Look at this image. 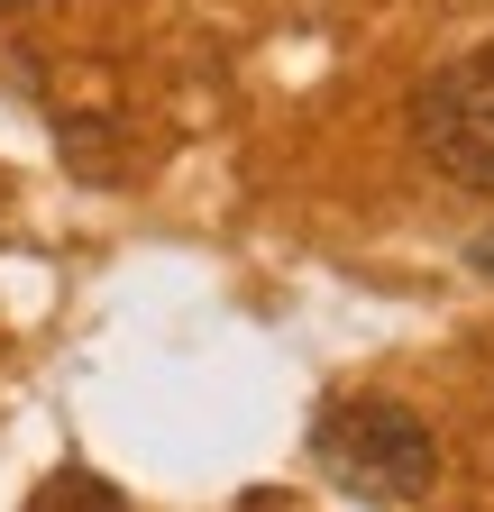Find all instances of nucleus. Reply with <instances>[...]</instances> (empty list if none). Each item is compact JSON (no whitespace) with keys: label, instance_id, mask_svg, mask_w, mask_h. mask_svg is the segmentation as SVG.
Wrapping results in <instances>:
<instances>
[{"label":"nucleus","instance_id":"obj_5","mask_svg":"<svg viewBox=\"0 0 494 512\" xmlns=\"http://www.w3.org/2000/svg\"><path fill=\"white\" fill-rule=\"evenodd\" d=\"M10 10H28V0H0V19H10Z\"/></svg>","mask_w":494,"mask_h":512},{"label":"nucleus","instance_id":"obj_2","mask_svg":"<svg viewBox=\"0 0 494 512\" xmlns=\"http://www.w3.org/2000/svg\"><path fill=\"white\" fill-rule=\"evenodd\" d=\"M412 119H421V147H430V165H440L449 183L494 192V46L449 55L440 74L421 83Z\"/></svg>","mask_w":494,"mask_h":512},{"label":"nucleus","instance_id":"obj_3","mask_svg":"<svg viewBox=\"0 0 494 512\" xmlns=\"http://www.w3.org/2000/svg\"><path fill=\"white\" fill-rule=\"evenodd\" d=\"M28 512H129L101 476H83V467H65V476H46V494L28 503Z\"/></svg>","mask_w":494,"mask_h":512},{"label":"nucleus","instance_id":"obj_4","mask_svg":"<svg viewBox=\"0 0 494 512\" xmlns=\"http://www.w3.org/2000/svg\"><path fill=\"white\" fill-rule=\"evenodd\" d=\"M467 266H485V275H494V238H476V247H467Z\"/></svg>","mask_w":494,"mask_h":512},{"label":"nucleus","instance_id":"obj_1","mask_svg":"<svg viewBox=\"0 0 494 512\" xmlns=\"http://www.w3.org/2000/svg\"><path fill=\"white\" fill-rule=\"evenodd\" d=\"M312 467L366 503H412L440 485V439L412 403H385V394H348L312 421Z\"/></svg>","mask_w":494,"mask_h":512}]
</instances>
